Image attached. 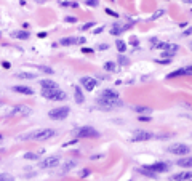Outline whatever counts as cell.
Masks as SVG:
<instances>
[{
  "label": "cell",
  "instance_id": "28",
  "mask_svg": "<svg viewBox=\"0 0 192 181\" xmlns=\"http://www.w3.org/2000/svg\"><path fill=\"white\" fill-rule=\"evenodd\" d=\"M173 56H174V53H171V52H163V53H160V58H163V59H173Z\"/></svg>",
  "mask_w": 192,
  "mask_h": 181
},
{
  "label": "cell",
  "instance_id": "35",
  "mask_svg": "<svg viewBox=\"0 0 192 181\" xmlns=\"http://www.w3.org/2000/svg\"><path fill=\"white\" fill-rule=\"evenodd\" d=\"M63 5L64 7H78V3H75V2H63Z\"/></svg>",
  "mask_w": 192,
  "mask_h": 181
},
{
  "label": "cell",
  "instance_id": "7",
  "mask_svg": "<svg viewBox=\"0 0 192 181\" xmlns=\"http://www.w3.org/2000/svg\"><path fill=\"white\" fill-rule=\"evenodd\" d=\"M98 104L101 107H104V109H114V107L122 106L123 103H122L120 99H103V98H99L98 99Z\"/></svg>",
  "mask_w": 192,
  "mask_h": 181
},
{
  "label": "cell",
  "instance_id": "9",
  "mask_svg": "<svg viewBox=\"0 0 192 181\" xmlns=\"http://www.w3.org/2000/svg\"><path fill=\"white\" fill-rule=\"evenodd\" d=\"M144 168H147V170L154 172V173H165V172H168V163L155 162V163H152V165H146Z\"/></svg>",
  "mask_w": 192,
  "mask_h": 181
},
{
  "label": "cell",
  "instance_id": "38",
  "mask_svg": "<svg viewBox=\"0 0 192 181\" xmlns=\"http://www.w3.org/2000/svg\"><path fill=\"white\" fill-rule=\"evenodd\" d=\"M88 175H90V170H83V172H80V173H78V176H80V178H83V176H88Z\"/></svg>",
  "mask_w": 192,
  "mask_h": 181
},
{
  "label": "cell",
  "instance_id": "20",
  "mask_svg": "<svg viewBox=\"0 0 192 181\" xmlns=\"http://www.w3.org/2000/svg\"><path fill=\"white\" fill-rule=\"evenodd\" d=\"M74 96H75V103H77V104H82L83 101H85V98H83V93H82V88H80V87H75V90H74Z\"/></svg>",
  "mask_w": 192,
  "mask_h": 181
},
{
  "label": "cell",
  "instance_id": "17",
  "mask_svg": "<svg viewBox=\"0 0 192 181\" xmlns=\"http://www.w3.org/2000/svg\"><path fill=\"white\" fill-rule=\"evenodd\" d=\"M29 35H31V34L27 31H13V32H11V37L18 39V40H27Z\"/></svg>",
  "mask_w": 192,
  "mask_h": 181
},
{
  "label": "cell",
  "instance_id": "33",
  "mask_svg": "<svg viewBox=\"0 0 192 181\" xmlns=\"http://www.w3.org/2000/svg\"><path fill=\"white\" fill-rule=\"evenodd\" d=\"M163 13H165V10H159V11H155V15L152 16V19H157V18H159V16H162Z\"/></svg>",
  "mask_w": 192,
  "mask_h": 181
},
{
  "label": "cell",
  "instance_id": "32",
  "mask_svg": "<svg viewBox=\"0 0 192 181\" xmlns=\"http://www.w3.org/2000/svg\"><path fill=\"white\" fill-rule=\"evenodd\" d=\"M90 27H93V22H85V24L80 27V29H82V31H88Z\"/></svg>",
  "mask_w": 192,
  "mask_h": 181
},
{
  "label": "cell",
  "instance_id": "12",
  "mask_svg": "<svg viewBox=\"0 0 192 181\" xmlns=\"http://www.w3.org/2000/svg\"><path fill=\"white\" fill-rule=\"evenodd\" d=\"M80 83H82V87L85 88L87 92H91V90H94V87L98 85L96 79H93V77H82L80 79Z\"/></svg>",
  "mask_w": 192,
  "mask_h": 181
},
{
  "label": "cell",
  "instance_id": "10",
  "mask_svg": "<svg viewBox=\"0 0 192 181\" xmlns=\"http://www.w3.org/2000/svg\"><path fill=\"white\" fill-rule=\"evenodd\" d=\"M183 75H192V66H186V67H181V69H178L174 72H170L167 75V79H176V77H183Z\"/></svg>",
  "mask_w": 192,
  "mask_h": 181
},
{
  "label": "cell",
  "instance_id": "1",
  "mask_svg": "<svg viewBox=\"0 0 192 181\" xmlns=\"http://www.w3.org/2000/svg\"><path fill=\"white\" fill-rule=\"evenodd\" d=\"M56 135V130L53 128H40V130H35L29 135H24L21 136V139H35V141H47L50 138H53Z\"/></svg>",
  "mask_w": 192,
  "mask_h": 181
},
{
  "label": "cell",
  "instance_id": "2",
  "mask_svg": "<svg viewBox=\"0 0 192 181\" xmlns=\"http://www.w3.org/2000/svg\"><path fill=\"white\" fill-rule=\"evenodd\" d=\"M42 96L43 98H48V99H53V101H64L67 98V95L61 88H55V90L42 88Z\"/></svg>",
  "mask_w": 192,
  "mask_h": 181
},
{
  "label": "cell",
  "instance_id": "39",
  "mask_svg": "<svg viewBox=\"0 0 192 181\" xmlns=\"http://www.w3.org/2000/svg\"><path fill=\"white\" fill-rule=\"evenodd\" d=\"M66 21H67V22H75L77 19L74 18V16H66Z\"/></svg>",
  "mask_w": 192,
  "mask_h": 181
},
{
  "label": "cell",
  "instance_id": "45",
  "mask_svg": "<svg viewBox=\"0 0 192 181\" xmlns=\"http://www.w3.org/2000/svg\"><path fill=\"white\" fill-rule=\"evenodd\" d=\"M190 181H192V178H190Z\"/></svg>",
  "mask_w": 192,
  "mask_h": 181
},
{
  "label": "cell",
  "instance_id": "21",
  "mask_svg": "<svg viewBox=\"0 0 192 181\" xmlns=\"http://www.w3.org/2000/svg\"><path fill=\"white\" fill-rule=\"evenodd\" d=\"M16 79H22V80H32V79H35V74H31V72H16Z\"/></svg>",
  "mask_w": 192,
  "mask_h": 181
},
{
  "label": "cell",
  "instance_id": "13",
  "mask_svg": "<svg viewBox=\"0 0 192 181\" xmlns=\"http://www.w3.org/2000/svg\"><path fill=\"white\" fill-rule=\"evenodd\" d=\"M154 135H152L151 132H146V130H138L136 133L133 135V141H136V143H139V141H147V139H151Z\"/></svg>",
  "mask_w": 192,
  "mask_h": 181
},
{
  "label": "cell",
  "instance_id": "25",
  "mask_svg": "<svg viewBox=\"0 0 192 181\" xmlns=\"http://www.w3.org/2000/svg\"><path fill=\"white\" fill-rule=\"evenodd\" d=\"M118 63H120L122 66H128V64H130V59L127 58L125 55H122V53H120V55H118Z\"/></svg>",
  "mask_w": 192,
  "mask_h": 181
},
{
  "label": "cell",
  "instance_id": "19",
  "mask_svg": "<svg viewBox=\"0 0 192 181\" xmlns=\"http://www.w3.org/2000/svg\"><path fill=\"white\" fill-rule=\"evenodd\" d=\"M176 163H178L179 167H183V168H190V167H192V157H190V156L181 157V159H179Z\"/></svg>",
  "mask_w": 192,
  "mask_h": 181
},
{
  "label": "cell",
  "instance_id": "41",
  "mask_svg": "<svg viewBox=\"0 0 192 181\" xmlns=\"http://www.w3.org/2000/svg\"><path fill=\"white\" fill-rule=\"evenodd\" d=\"M130 43H131L133 47H136V45H138V39H131V40H130Z\"/></svg>",
  "mask_w": 192,
  "mask_h": 181
},
{
  "label": "cell",
  "instance_id": "29",
  "mask_svg": "<svg viewBox=\"0 0 192 181\" xmlns=\"http://www.w3.org/2000/svg\"><path fill=\"white\" fill-rule=\"evenodd\" d=\"M37 69L47 72V74H53V69H51V67H47V66H37Z\"/></svg>",
  "mask_w": 192,
  "mask_h": 181
},
{
  "label": "cell",
  "instance_id": "24",
  "mask_svg": "<svg viewBox=\"0 0 192 181\" xmlns=\"http://www.w3.org/2000/svg\"><path fill=\"white\" fill-rule=\"evenodd\" d=\"M104 69L109 71V72H114V71H117V67H115V64L112 63V61H107V63H104Z\"/></svg>",
  "mask_w": 192,
  "mask_h": 181
},
{
  "label": "cell",
  "instance_id": "40",
  "mask_svg": "<svg viewBox=\"0 0 192 181\" xmlns=\"http://www.w3.org/2000/svg\"><path fill=\"white\" fill-rule=\"evenodd\" d=\"M2 67H5V69H10L11 64L8 63V61H3V63H2Z\"/></svg>",
  "mask_w": 192,
  "mask_h": 181
},
{
  "label": "cell",
  "instance_id": "26",
  "mask_svg": "<svg viewBox=\"0 0 192 181\" xmlns=\"http://www.w3.org/2000/svg\"><path fill=\"white\" fill-rule=\"evenodd\" d=\"M0 181H15V178L10 173H0Z\"/></svg>",
  "mask_w": 192,
  "mask_h": 181
},
{
  "label": "cell",
  "instance_id": "16",
  "mask_svg": "<svg viewBox=\"0 0 192 181\" xmlns=\"http://www.w3.org/2000/svg\"><path fill=\"white\" fill-rule=\"evenodd\" d=\"M11 90L16 93H21V95H34V90L29 87H24V85H15Z\"/></svg>",
  "mask_w": 192,
  "mask_h": 181
},
{
  "label": "cell",
  "instance_id": "36",
  "mask_svg": "<svg viewBox=\"0 0 192 181\" xmlns=\"http://www.w3.org/2000/svg\"><path fill=\"white\" fill-rule=\"evenodd\" d=\"M106 13L109 15V16H114V18H117V16H118L115 11H112V10H109V8H106Z\"/></svg>",
  "mask_w": 192,
  "mask_h": 181
},
{
  "label": "cell",
  "instance_id": "18",
  "mask_svg": "<svg viewBox=\"0 0 192 181\" xmlns=\"http://www.w3.org/2000/svg\"><path fill=\"white\" fill-rule=\"evenodd\" d=\"M40 87L42 88H47V90H55V88H59L58 83L50 80V79H43V80H40Z\"/></svg>",
  "mask_w": 192,
  "mask_h": 181
},
{
  "label": "cell",
  "instance_id": "34",
  "mask_svg": "<svg viewBox=\"0 0 192 181\" xmlns=\"http://www.w3.org/2000/svg\"><path fill=\"white\" fill-rule=\"evenodd\" d=\"M74 165H75V162H67L66 165H64V172H67V170H69V168H72Z\"/></svg>",
  "mask_w": 192,
  "mask_h": 181
},
{
  "label": "cell",
  "instance_id": "14",
  "mask_svg": "<svg viewBox=\"0 0 192 181\" xmlns=\"http://www.w3.org/2000/svg\"><path fill=\"white\" fill-rule=\"evenodd\" d=\"M99 98H103V99H120L118 98V92H115V90H103Z\"/></svg>",
  "mask_w": 192,
  "mask_h": 181
},
{
  "label": "cell",
  "instance_id": "37",
  "mask_svg": "<svg viewBox=\"0 0 192 181\" xmlns=\"http://www.w3.org/2000/svg\"><path fill=\"white\" fill-rule=\"evenodd\" d=\"M139 120L141 122H151V117H147V116H139Z\"/></svg>",
  "mask_w": 192,
  "mask_h": 181
},
{
  "label": "cell",
  "instance_id": "4",
  "mask_svg": "<svg viewBox=\"0 0 192 181\" xmlns=\"http://www.w3.org/2000/svg\"><path fill=\"white\" fill-rule=\"evenodd\" d=\"M168 151H170L171 154H174V156H187L190 152V148L186 146V144H183V143H174V144H171L170 148H168Z\"/></svg>",
  "mask_w": 192,
  "mask_h": 181
},
{
  "label": "cell",
  "instance_id": "42",
  "mask_svg": "<svg viewBox=\"0 0 192 181\" xmlns=\"http://www.w3.org/2000/svg\"><path fill=\"white\" fill-rule=\"evenodd\" d=\"M83 53H93L91 48H83Z\"/></svg>",
  "mask_w": 192,
  "mask_h": 181
},
{
  "label": "cell",
  "instance_id": "11",
  "mask_svg": "<svg viewBox=\"0 0 192 181\" xmlns=\"http://www.w3.org/2000/svg\"><path fill=\"white\" fill-rule=\"evenodd\" d=\"M61 45H64V47H67V45H82L85 43V39L83 37H64L59 40Z\"/></svg>",
  "mask_w": 192,
  "mask_h": 181
},
{
  "label": "cell",
  "instance_id": "43",
  "mask_svg": "<svg viewBox=\"0 0 192 181\" xmlns=\"http://www.w3.org/2000/svg\"><path fill=\"white\" fill-rule=\"evenodd\" d=\"M38 37L43 39V37H47V32H38Z\"/></svg>",
  "mask_w": 192,
  "mask_h": 181
},
{
  "label": "cell",
  "instance_id": "3",
  "mask_svg": "<svg viewBox=\"0 0 192 181\" xmlns=\"http://www.w3.org/2000/svg\"><path fill=\"white\" fill-rule=\"evenodd\" d=\"M71 109L67 106H59V107H55L48 112V117L51 119V120H64V119L69 116Z\"/></svg>",
  "mask_w": 192,
  "mask_h": 181
},
{
  "label": "cell",
  "instance_id": "30",
  "mask_svg": "<svg viewBox=\"0 0 192 181\" xmlns=\"http://www.w3.org/2000/svg\"><path fill=\"white\" fill-rule=\"evenodd\" d=\"M24 159H27V160H35V159H37V156L34 154V152H27V154L24 156Z\"/></svg>",
  "mask_w": 192,
  "mask_h": 181
},
{
  "label": "cell",
  "instance_id": "23",
  "mask_svg": "<svg viewBox=\"0 0 192 181\" xmlns=\"http://www.w3.org/2000/svg\"><path fill=\"white\" fill-rule=\"evenodd\" d=\"M115 47L118 50V53H122V55L127 52V43L123 42V40H115Z\"/></svg>",
  "mask_w": 192,
  "mask_h": 181
},
{
  "label": "cell",
  "instance_id": "5",
  "mask_svg": "<svg viewBox=\"0 0 192 181\" xmlns=\"http://www.w3.org/2000/svg\"><path fill=\"white\" fill-rule=\"evenodd\" d=\"M32 112V109L29 106H24V104H16L13 109L10 111V116L11 117H24V116H29Z\"/></svg>",
  "mask_w": 192,
  "mask_h": 181
},
{
  "label": "cell",
  "instance_id": "15",
  "mask_svg": "<svg viewBox=\"0 0 192 181\" xmlns=\"http://www.w3.org/2000/svg\"><path fill=\"white\" fill-rule=\"evenodd\" d=\"M192 178V173L190 172H181V173H176L171 176V181H189Z\"/></svg>",
  "mask_w": 192,
  "mask_h": 181
},
{
  "label": "cell",
  "instance_id": "22",
  "mask_svg": "<svg viewBox=\"0 0 192 181\" xmlns=\"http://www.w3.org/2000/svg\"><path fill=\"white\" fill-rule=\"evenodd\" d=\"M127 29H128V26H118V24H115V26H112L111 34H112V35H118V34H122L123 31H127Z\"/></svg>",
  "mask_w": 192,
  "mask_h": 181
},
{
  "label": "cell",
  "instance_id": "27",
  "mask_svg": "<svg viewBox=\"0 0 192 181\" xmlns=\"http://www.w3.org/2000/svg\"><path fill=\"white\" fill-rule=\"evenodd\" d=\"M134 111H136V112H147V114H149L151 107H147V106H136V107H134Z\"/></svg>",
  "mask_w": 192,
  "mask_h": 181
},
{
  "label": "cell",
  "instance_id": "44",
  "mask_svg": "<svg viewBox=\"0 0 192 181\" xmlns=\"http://www.w3.org/2000/svg\"><path fill=\"white\" fill-rule=\"evenodd\" d=\"M184 2H186V3H192V0H184Z\"/></svg>",
  "mask_w": 192,
  "mask_h": 181
},
{
  "label": "cell",
  "instance_id": "8",
  "mask_svg": "<svg viewBox=\"0 0 192 181\" xmlns=\"http://www.w3.org/2000/svg\"><path fill=\"white\" fill-rule=\"evenodd\" d=\"M59 163V156H48L40 162V168H53Z\"/></svg>",
  "mask_w": 192,
  "mask_h": 181
},
{
  "label": "cell",
  "instance_id": "6",
  "mask_svg": "<svg viewBox=\"0 0 192 181\" xmlns=\"http://www.w3.org/2000/svg\"><path fill=\"white\" fill-rule=\"evenodd\" d=\"M75 133L78 138H98L99 136V133L93 127H80V128H77Z\"/></svg>",
  "mask_w": 192,
  "mask_h": 181
},
{
  "label": "cell",
  "instance_id": "31",
  "mask_svg": "<svg viewBox=\"0 0 192 181\" xmlns=\"http://www.w3.org/2000/svg\"><path fill=\"white\" fill-rule=\"evenodd\" d=\"M87 5H88V7H98L99 2H98V0H87Z\"/></svg>",
  "mask_w": 192,
  "mask_h": 181
}]
</instances>
